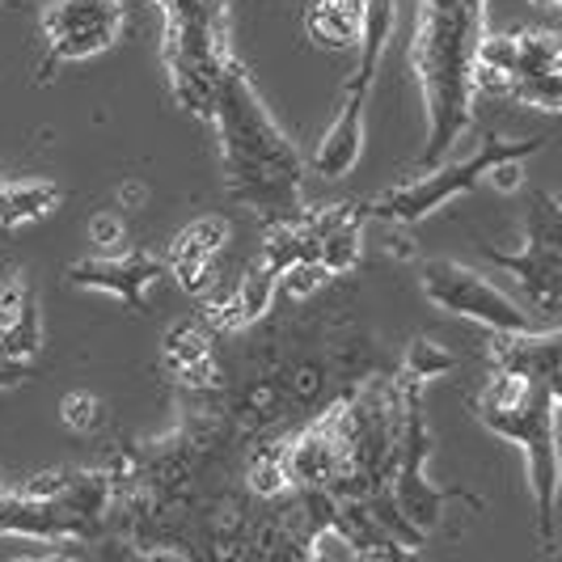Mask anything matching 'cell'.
<instances>
[{
	"label": "cell",
	"instance_id": "6da1fadb",
	"mask_svg": "<svg viewBox=\"0 0 562 562\" xmlns=\"http://www.w3.org/2000/svg\"><path fill=\"white\" fill-rule=\"evenodd\" d=\"M212 123L221 132V157L233 199L262 212L267 221L296 216L305 157L276 123V114L267 111L241 64L228 56L212 77Z\"/></svg>",
	"mask_w": 562,
	"mask_h": 562
},
{
	"label": "cell",
	"instance_id": "7a4b0ae2",
	"mask_svg": "<svg viewBox=\"0 0 562 562\" xmlns=\"http://www.w3.org/2000/svg\"><path fill=\"white\" fill-rule=\"evenodd\" d=\"M482 38V0H419V38L415 72L423 85V106L431 136L423 161L449 157L452 144L470 127L474 106V52Z\"/></svg>",
	"mask_w": 562,
	"mask_h": 562
},
{
	"label": "cell",
	"instance_id": "3957f363",
	"mask_svg": "<svg viewBox=\"0 0 562 562\" xmlns=\"http://www.w3.org/2000/svg\"><path fill=\"white\" fill-rule=\"evenodd\" d=\"M482 419L495 436L525 449L537 533L554 541V525H559V385L529 381V376L499 368L482 394Z\"/></svg>",
	"mask_w": 562,
	"mask_h": 562
},
{
	"label": "cell",
	"instance_id": "277c9868",
	"mask_svg": "<svg viewBox=\"0 0 562 562\" xmlns=\"http://www.w3.org/2000/svg\"><path fill=\"white\" fill-rule=\"evenodd\" d=\"M394 13L397 0H364V13H360V68L356 77L347 81V98L338 106L335 123L326 127V136L317 140L310 157V169L326 182L347 178L351 169L360 166V153H364V111L368 98H372V81L381 72V56L394 38Z\"/></svg>",
	"mask_w": 562,
	"mask_h": 562
},
{
	"label": "cell",
	"instance_id": "5b68a950",
	"mask_svg": "<svg viewBox=\"0 0 562 562\" xmlns=\"http://www.w3.org/2000/svg\"><path fill=\"white\" fill-rule=\"evenodd\" d=\"M550 136H533V140H499V136H486L474 157H457L449 166H440L436 173H423L406 187H394L372 203H360V216L372 221H385V225H419L423 216L440 212L449 199L470 195L486 182V173L499 166V161H525L533 157L537 148H546Z\"/></svg>",
	"mask_w": 562,
	"mask_h": 562
},
{
	"label": "cell",
	"instance_id": "8992f818",
	"mask_svg": "<svg viewBox=\"0 0 562 562\" xmlns=\"http://www.w3.org/2000/svg\"><path fill=\"white\" fill-rule=\"evenodd\" d=\"M423 292L440 305V310L457 313V317H470L495 335H529L541 330L546 322L533 310H520L507 292H499L491 280H482L479 271L449 262V258H436L423 267Z\"/></svg>",
	"mask_w": 562,
	"mask_h": 562
},
{
	"label": "cell",
	"instance_id": "52a82bcc",
	"mask_svg": "<svg viewBox=\"0 0 562 562\" xmlns=\"http://www.w3.org/2000/svg\"><path fill=\"white\" fill-rule=\"evenodd\" d=\"M537 221L529 225V246L525 254H495L491 250V262L512 271L520 288L533 296V313L554 326L559 322V305H562V233H559V203L546 195H537Z\"/></svg>",
	"mask_w": 562,
	"mask_h": 562
},
{
	"label": "cell",
	"instance_id": "ba28073f",
	"mask_svg": "<svg viewBox=\"0 0 562 562\" xmlns=\"http://www.w3.org/2000/svg\"><path fill=\"white\" fill-rule=\"evenodd\" d=\"M123 0H52L43 13V38L52 59H81L106 56L123 38Z\"/></svg>",
	"mask_w": 562,
	"mask_h": 562
},
{
	"label": "cell",
	"instance_id": "9c48e42d",
	"mask_svg": "<svg viewBox=\"0 0 562 562\" xmlns=\"http://www.w3.org/2000/svg\"><path fill=\"white\" fill-rule=\"evenodd\" d=\"M166 276V258L157 254H98V258H77L68 267V283L72 288H89V292H106L114 301L144 310L148 305V288Z\"/></svg>",
	"mask_w": 562,
	"mask_h": 562
},
{
	"label": "cell",
	"instance_id": "30bf717a",
	"mask_svg": "<svg viewBox=\"0 0 562 562\" xmlns=\"http://www.w3.org/2000/svg\"><path fill=\"white\" fill-rule=\"evenodd\" d=\"M562 47L550 30H529V34H516V64H512V85H507V98H520L529 106L541 111H559L562 106Z\"/></svg>",
	"mask_w": 562,
	"mask_h": 562
},
{
	"label": "cell",
	"instance_id": "8fae6325",
	"mask_svg": "<svg viewBox=\"0 0 562 562\" xmlns=\"http://www.w3.org/2000/svg\"><path fill=\"white\" fill-rule=\"evenodd\" d=\"M228 225L221 216H203L195 225H187L173 246L166 250V271L178 276V283L195 296H212V280H216V254L225 250Z\"/></svg>",
	"mask_w": 562,
	"mask_h": 562
},
{
	"label": "cell",
	"instance_id": "7c38bea8",
	"mask_svg": "<svg viewBox=\"0 0 562 562\" xmlns=\"http://www.w3.org/2000/svg\"><path fill=\"white\" fill-rule=\"evenodd\" d=\"M360 13H364L360 0H310L305 30L326 52H351L360 43Z\"/></svg>",
	"mask_w": 562,
	"mask_h": 562
},
{
	"label": "cell",
	"instance_id": "4fadbf2b",
	"mask_svg": "<svg viewBox=\"0 0 562 562\" xmlns=\"http://www.w3.org/2000/svg\"><path fill=\"white\" fill-rule=\"evenodd\" d=\"M166 368L191 390L212 381V342L199 322H178L166 335Z\"/></svg>",
	"mask_w": 562,
	"mask_h": 562
},
{
	"label": "cell",
	"instance_id": "5bb4252c",
	"mask_svg": "<svg viewBox=\"0 0 562 562\" xmlns=\"http://www.w3.org/2000/svg\"><path fill=\"white\" fill-rule=\"evenodd\" d=\"M271 301H276V271H267L262 262H254L250 271L241 276V283L228 292L225 310H216L212 317H216V322H228L233 330H237V326H254L262 313L271 310Z\"/></svg>",
	"mask_w": 562,
	"mask_h": 562
},
{
	"label": "cell",
	"instance_id": "9a60e30c",
	"mask_svg": "<svg viewBox=\"0 0 562 562\" xmlns=\"http://www.w3.org/2000/svg\"><path fill=\"white\" fill-rule=\"evenodd\" d=\"M59 207V187L52 182H0V228L34 225Z\"/></svg>",
	"mask_w": 562,
	"mask_h": 562
},
{
	"label": "cell",
	"instance_id": "2e32d148",
	"mask_svg": "<svg viewBox=\"0 0 562 562\" xmlns=\"http://www.w3.org/2000/svg\"><path fill=\"white\" fill-rule=\"evenodd\" d=\"M360 203H351L335 225L317 237V262L330 271V276H342L360 262V250H364V225H360Z\"/></svg>",
	"mask_w": 562,
	"mask_h": 562
},
{
	"label": "cell",
	"instance_id": "e0dca14e",
	"mask_svg": "<svg viewBox=\"0 0 562 562\" xmlns=\"http://www.w3.org/2000/svg\"><path fill=\"white\" fill-rule=\"evenodd\" d=\"M406 376L402 381H415V385H427V381H436V376H445L457 368V356H452L449 347H440V342H431V338H415L411 347H406Z\"/></svg>",
	"mask_w": 562,
	"mask_h": 562
},
{
	"label": "cell",
	"instance_id": "ac0fdd59",
	"mask_svg": "<svg viewBox=\"0 0 562 562\" xmlns=\"http://www.w3.org/2000/svg\"><path fill=\"white\" fill-rule=\"evenodd\" d=\"M330 280H335V276H330L317 258H310V262H292L288 271H280V276H276V292L292 296V301H305L313 292H322Z\"/></svg>",
	"mask_w": 562,
	"mask_h": 562
},
{
	"label": "cell",
	"instance_id": "d6986e66",
	"mask_svg": "<svg viewBox=\"0 0 562 562\" xmlns=\"http://www.w3.org/2000/svg\"><path fill=\"white\" fill-rule=\"evenodd\" d=\"M59 419L68 423L72 431H93L98 427V419H102V402L93 394H68L64 397V406H59Z\"/></svg>",
	"mask_w": 562,
	"mask_h": 562
},
{
	"label": "cell",
	"instance_id": "ffe728a7",
	"mask_svg": "<svg viewBox=\"0 0 562 562\" xmlns=\"http://www.w3.org/2000/svg\"><path fill=\"white\" fill-rule=\"evenodd\" d=\"M250 486L258 491V495H283V491H292V482H288V474H283L280 452H271V457H262V461L254 465Z\"/></svg>",
	"mask_w": 562,
	"mask_h": 562
},
{
	"label": "cell",
	"instance_id": "44dd1931",
	"mask_svg": "<svg viewBox=\"0 0 562 562\" xmlns=\"http://www.w3.org/2000/svg\"><path fill=\"white\" fill-rule=\"evenodd\" d=\"M89 241L106 254L119 250V246L127 241V225H123V216H98V221L89 225Z\"/></svg>",
	"mask_w": 562,
	"mask_h": 562
},
{
	"label": "cell",
	"instance_id": "7402d4cb",
	"mask_svg": "<svg viewBox=\"0 0 562 562\" xmlns=\"http://www.w3.org/2000/svg\"><path fill=\"white\" fill-rule=\"evenodd\" d=\"M486 178L495 182V191H516V187H520V178H525V169H520V161H499Z\"/></svg>",
	"mask_w": 562,
	"mask_h": 562
},
{
	"label": "cell",
	"instance_id": "603a6c76",
	"mask_svg": "<svg viewBox=\"0 0 562 562\" xmlns=\"http://www.w3.org/2000/svg\"><path fill=\"white\" fill-rule=\"evenodd\" d=\"M541 4H550V9H559V0H541Z\"/></svg>",
	"mask_w": 562,
	"mask_h": 562
},
{
	"label": "cell",
	"instance_id": "cb8c5ba5",
	"mask_svg": "<svg viewBox=\"0 0 562 562\" xmlns=\"http://www.w3.org/2000/svg\"><path fill=\"white\" fill-rule=\"evenodd\" d=\"M0 4H4V0H0Z\"/></svg>",
	"mask_w": 562,
	"mask_h": 562
}]
</instances>
